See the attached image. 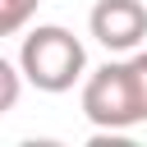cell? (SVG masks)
I'll return each mask as SVG.
<instances>
[{"instance_id": "1", "label": "cell", "mask_w": 147, "mask_h": 147, "mask_svg": "<svg viewBox=\"0 0 147 147\" xmlns=\"http://www.w3.org/2000/svg\"><path fill=\"white\" fill-rule=\"evenodd\" d=\"M18 64H23V78L37 87V92H69L83 74H87V51L83 41L60 28V23H37L23 46H18Z\"/></svg>"}, {"instance_id": "2", "label": "cell", "mask_w": 147, "mask_h": 147, "mask_svg": "<svg viewBox=\"0 0 147 147\" xmlns=\"http://www.w3.org/2000/svg\"><path fill=\"white\" fill-rule=\"evenodd\" d=\"M83 115L106 133H129L133 124H142L138 83H133L129 60H106L101 69L83 78Z\"/></svg>"}, {"instance_id": "3", "label": "cell", "mask_w": 147, "mask_h": 147, "mask_svg": "<svg viewBox=\"0 0 147 147\" xmlns=\"http://www.w3.org/2000/svg\"><path fill=\"white\" fill-rule=\"evenodd\" d=\"M87 32L110 55H133L147 37V5L142 0H96L87 14Z\"/></svg>"}, {"instance_id": "4", "label": "cell", "mask_w": 147, "mask_h": 147, "mask_svg": "<svg viewBox=\"0 0 147 147\" xmlns=\"http://www.w3.org/2000/svg\"><path fill=\"white\" fill-rule=\"evenodd\" d=\"M41 0H0V37H18Z\"/></svg>"}, {"instance_id": "5", "label": "cell", "mask_w": 147, "mask_h": 147, "mask_svg": "<svg viewBox=\"0 0 147 147\" xmlns=\"http://www.w3.org/2000/svg\"><path fill=\"white\" fill-rule=\"evenodd\" d=\"M18 78H23V64L18 60H0V115H9L18 106Z\"/></svg>"}, {"instance_id": "6", "label": "cell", "mask_w": 147, "mask_h": 147, "mask_svg": "<svg viewBox=\"0 0 147 147\" xmlns=\"http://www.w3.org/2000/svg\"><path fill=\"white\" fill-rule=\"evenodd\" d=\"M129 69H133V83H138V106H142V124H147V51H133V55H129Z\"/></svg>"}]
</instances>
